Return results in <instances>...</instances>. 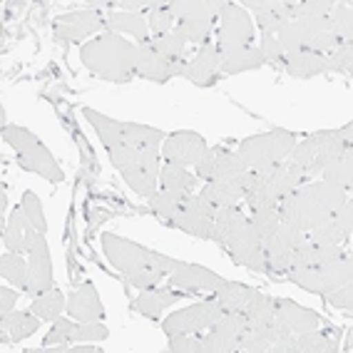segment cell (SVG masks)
I'll use <instances>...</instances> for the list:
<instances>
[{
  "mask_svg": "<svg viewBox=\"0 0 353 353\" xmlns=\"http://www.w3.org/2000/svg\"><path fill=\"white\" fill-rule=\"evenodd\" d=\"M296 132L284 130V127H274V130H266V132L244 137L234 152L239 154L246 170L266 172L284 162L291 154V150L296 147Z\"/></svg>",
  "mask_w": 353,
  "mask_h": 353,
  "instance_id": "obj_8",
  "label": "cell"
},
{
  "mask_svg": "<svg viewBox=\"0 0 353 353\" xmlns=\"http://www.w3.org/2000/svg\"><path fill=\"white\" fill-rule=\"evenodd\" d=\"M341 252H343V249H341L339 244H323V241L303 236V241L296 246V252H294L291 269H306V266L323 264V261H328V259L339 256Z\"/></svg>",
  "mask_w": 353,
  "mask_h": 353,
  "instance_id": "obj_34",
  "label": "cell"
},
{
  "mask_svg": "<svg viewBox=\"0 0 353 353\" xmlns=\"http://www.w3.org/2000/svg\"><path fill=\"white\" fill-rule=\"evenodd\" d=\"M105 30V15L100 13V8H82V10H72V13L57 15L55 20V40L63 48H70L75 43H88L95 35Z\"/></svg>",
  "mask_w": 353,
  "mask_h": 353,
  "instance_id": "obj_14",
  "label": "cell"
},
{
  "mask_svg": "<svg viewBox=\"0 0 353 353\" xmlns=\"http://www.w3.org/2000/svg\"><path fill=\"white\" fill-rule=\"evenodd\" d=\"M353 147V125H343L341 130H319V132L309 134L296 142V147L291 150L286 159L294 162L306 172L309 179L321 176L326 170V164H331L341 152Z\"/></svg>",
  "mask_w": 353,
  "mask_h": 353,
  "instance_id": "obj_6",
  "label": "cell"
},
{
  "mask_svg": "<svg viewBox=\"0 0 353 353\" xmlns=\"http://www.w3.org/2000/svg\"><path fill=\"white\" fill-rule=\"evenodd\" d=\"M152 45H154V50L162 52L164 57H170L174 63L184 60V52H187V40L179 30H172L167 35H159V38H152Z\"/></svg>",
  "mask_w": 353,
  "mask_h": 353,
  "instance_id": "obj_45",
  "label": "cell"
},
{
  "mask_svg": "<svg viewBox=\"0 0 353 353\" xmlns=\"http://www.w3.org/2000/svg\"><path fill=\"white\" fill-rule=\"evenodd\" d=\"M291 284H296L299 289L316 294V296H326L331 291H336L339 286L353 281V261L351 254L341 252L339 256L328 259L323 264L306 266V269H291L286 276Z\"/></svg>",
  "mask_w": 353,
  "mask_h": 353,
  "instance_id": "obj_10",
  "label": "cell"
},
{
  "mask_svg": "<svg viewBox=\"0 0 353 353\" xmlns=\"http://www.w3.org/2000/svg\"><path fill=\"white\" fill-rule=\"evenodd\" d=\"M187 196L184 192H170V190H159L154 196L147 199V209H150L152 214H157L159 219L164 221H172L176 216V212L184 207L187 202Z\"/></svg>",
  "mask_w": 353,
  "mask_h": 353,
  "instance_id": "obj_39",
  "label": "cell"
},
{
  "mask_svg": "<svg viewBox=\"0 0 353 353\" xmlns=\"http://www.w3.org/2000/svg\"><path fill=\"white\" fill-rule=\"evenodd\" d=\"M0 276L15 289L26 291L28 286V259L26 254L6 252L0 256Z\"/></svg>",
  "mask_w": 353,
  "mask_h": 353,
  "instance_id": "obj_40",
  "label": "cell"
},
{
  "mask_svg": "<svg viewBox=\"0 0 353 353\" xmlns=\"http://www.w3.org/2000/svg\"><path fill=\"white\" fill-rule=\"evenodd\" d=\"M284 70L291 77L311 80L316 75H328L331 72V63H328V55H321V52H314V50H301L286 55Z\"/></svg>",
  "mask_w": 353,
  "mask_h": 353,
  "instance_id": "obj_32",
  "label": "cell"
},
{
  "mask_svg": "<svg viewBox=\"0 0 353 353\" xmlns=\"http://www.w3.org/2000/svg\"><path fill=\"white\" fill-rule=\"evenodd\" d=\"M40 316H35L30 309L28 311H10V314L0 316V336H3V343H10V341H26L28 336H32L40 328Z\"/></svg>",
  "mask_w": 353,
  "mask_h": 353,
  "instance_id": "obj_33",
  "label": "cell"
},
{
  "mask_svg": "<svg viewBox=\"0 0 353 353\" xmlns=\"http://www.w3.org/2000/svg\"><path fill=\"white\" fill-rule=\"evenodd\" d=\"M306 182H311L306 172L294 162H289V159H284L272 170L254 172L252 182L246 184L244 190V204L249 207V212L279 207L284 196H289L291 192L299 190Z\"/></svg>",
  "mask_w": 353,
  "mask_h": 353,
  "instance_id": "obj_5",
  "label": "cell"
},
{
  "mask_svg": "<svg viewBox=\"0 0 353 353\" xmlns=\"http://www.w3.org/2000/svg\"><path fill=\"white\" fill-rule=\"evenodd\" d=\"M239 6L254 18L259 32H276L284 23L294 20L299 3L294 0H244Z\"/></svg>",
  "mask_w": 353,
  "mask_h": 353,
  "instance_id": "obj_22",
  "label": "cell"
},
{
  "mask_svg": "<svg viewBox=\"0 0 353 353\" xmlns=\"http://www.w3.org/2000/svg\"><path fill=\"white\" fill-rule=\"evenodd\" d=\"M207 150V139L199 132H194V130H176V132H170L164 137L159 154H162V162L179 164V167H190L192 170Z\"/></svg>",
  "mask_w": 353,
  "mask_h": 353,
  "instance_id": "obj_17",
  "label": "cell"
},
{
  "mask_svg": "<svg viewBox=\"0 0 353 353\" xmlns=\"http://www.w3.org/2000/svg\"><path fill=\"white\" fill-rule=\"evenodd\" d=\"M306 234L296 227L289 224H279L276 232L264 239V274L272 281H286L291 272V261H294V252L296 246L303 241Z\"/></svg>",
  "mask_w": 353,
  "mask_h": 353,
  "instance_id": "obj_12",
  "label": "cell"
},
{
  "mask_svg": "<svg viewBox=\"0 0 353 353\" xmlns=\"http://www.w3.org/2000/svg\"><path fill=\"white\" fill-rule=\"evenodd\" d=\"M80 60L100 80L127 85L134 77L137 45L112 32H100L85 45H80Z\"/></svg>",
  "mask_w": 353,
  "mask_h": 353,
  "instance_id": "obj_2",
  "label": "cell"
},
{
  "mask_svg": "<svg viewBox=\"0 0 353 353\" xmlns=\"http://www.w3.org/2000/svg\"><path fill=\"white\" fill-rule=\"evenodd\" d=\"M214 241H219L234 259V264L249 272L264 274V241L254 232L249 214L241 207L219 209L214 216Z\"/></svg>",
  "mask_w": 353,
  "mask_h": 353,
  "instance_id": "obj_3",
  "label": "cell"
},
{
  "mask_svg": "<svg viewBox=\"0 0 353 353\" xmlns=\"http://www.w3.org/2000/svg\"><path fill=\"white\" fill-rule=\"evenodd\" d=\"M18 291L15 286H10L6 281V284L0 286V314H10V311H15V306H18Z\"/></svg>",
  "mask_w": 353,
  "mask_h": 353,
  "instance_id": "obj_53",
  "label": "cell"
},
{
  "mask_svg": "<svg viewBox=\"0 0 353 353\" xmlns=\"http://www.w3.org/2000/svg\"><path fill=\"white\" fill-rule=\"evenodd\" d=\"M184 63H187V57L174 63L170 57H164L162 52L154 50V45H152V38L147 43H139L137 45V60H134V75L142 77L147 82H170L172 77L182 75Z\"/></svg>",
  "mask_w": 353,
  "mask_h": 353,
  "instance_id": "obj_18",
  "label": "cell"
},
{
  "mask_svg": "<svg viewBox=\"0 0 353 353\" xmlns=\"http://www.w3.org/2000/svg\"><path fill=\"white\" fill-rule=\"evenodd\" d=\"M172 286L187 291V294H212L221 284V276L202 264H190V261H179L176 259L174 269L167 276Z\"/></svg>",
  "mask_w": 353,
  "mask_h": 353,
  "instance_id": "obj_23",
  "label": "cell"
},
{
  "mask_svg": "<svg viewBox=\"0 0 353 353\" xmlns=\"http://www.w3.org/2000/svg\"><path fill=\"white\" fill-rule=\"evenodd\" d=\"M65 314L75 321H102L105 319V303H102L100 294L90 281L80 286H72L68 291V306H65Z\"/></svg>",
  "mask_w": 353,
  "mask_h": 353,
  "instance_id": "obj_24",
  "label": "cell"
},
{
  "mask_svg": "<svg viewBox=\"0 0 353 353\" xmlns=\"http://www.w3.org/2000/svg\"><path fill=\"white\" fill-rule=\"evenodd\" d=\"M328 63H331V72H339V75H351L353 68V43L339 45L331 55H328Z\"/></svg>",
  "mask_w": 353,
  "mask_h": 353,
  "instance_id": "obj_51",
  "label": "cell"
},
{
  "mask_svg": "<svg viewBox=\"0 0 353 353\" xmlns=\"http://www.w3.org/2000/svg\"><path fill=\"white\" fill-rule=\"evenodd\" d=\"M108 157L112 167L122 174L127 187L142 199H150L159 192V172H162V154L159 150H142V147L120 145L110 147Z\"/></svg>",
  "mask_w": 353,
  "mask_h": 353,
  "instance_id": "obj_4",
  "label": "cell"
},
{
  "mask_svg": "<svg viewBox=\"0 0 353 353\" xmlns=\"http://www.w3.org/2000/svg\"><path fill=\"white\" fill-rule=\"evenodd\" d=\"M219 68L221 75H241V72H254L264 68V57L256 45H244V48H219Z\"/></svg>",
  "mask_w": 353,
  "mask_h": 353,
  "instance_id": "obj_30",
  "label": "cell"
},
{
  "mask_svg": "<svg viewBox=\"0 0 353 353\" xmlns=\"http://www.w3.org/2000/svg\"><path fill=\"white\" fill-rule=\"evenodd\" d=\"M77 323H80V321L70 319V316H60V319H55V321H52V328L48 331V336H43V346L45 348L68 346L70 341H75Z\"/></svg>",
  "mask_w": 353,
  "mask_h": 353,
  "instance_id": "obj_43",
  "label": "cell"
},
{
  "mask_svg": "<svg viewBox=\"0 0 353 353\" xmlns=\"http://www.w3.org/2000/svg\"><path fill=\"white\" fill-rule=\"evenodd\" d=\"M323 299H326L328 306H334V309L351 311V306H353V281H348V284L339 286V289L331 291V294H326Z\"/></svg>",
  "mask_w": 353,
  "mask_h": 353,
  "instance_id": "obj_52",
  "label": "cell"
},
{
  "mask_svg": "<svg viewBox=\"0 0 353 353\" xmlns=\"http://www.w3.org/2000/svg\"><path fill=\"white\" fill-rule=\"evenodd\" d=\"M105 32H112V35H132V38H137V45L147 43L152 38L145 13H130V10H120V8H114L112 13L105 15Z\"/></svg>",
  "mask_w": 353,
  "mask_h": 353,
  "instance_id": "obj_31",
  "label": "cell"
},
{
  "mask_svg": "<svg viewBox=\"0 0 353 353\" xmlns=\"http://www.w3.org/2000/svg\"><path fill=\"white\" fill-rule=\"evenodd\" d=\"M147 28H150L152 38H159V35H167V32L174 30L176 20L170 10V3H152V8L145 13Z\"/></svg>",
  "mask_w": 353,
  "mask_h": 353,
  "instance_id": "obj_42",
  "label": "cell"
},
{
  "mask_svg": "<svg viewBox=\"0 0 353 353\" xmlns=\"http://www.w3.org/2000/svg\"><path fill=\"white\" fill-rule=\"evenodd\" d=\"M249 219H252L254 232L259 234V239H261V241L269 239V236H272V234L279 229V224H281V216H279V209L276 207L249 212Z\"/></svg>",
  "mask_w": 353,
  "mask_h": 353,
  "instance_id": "obj_46",
  "label": "cell"
},
{
  "mask_svg": "<svg viewBox=\"0 0 353 353\" xmlns=\"http://www.w3.org/2000/svg\"><path fill=\"white\" fill-rule=\"evenodd\" d=\"M167 348L172 353H204L199 334H172L167 336Z\"/></svg>",
  "mask_w": 353,
  "mask_h": 353,
  "instance_id": "obj_50",
  "label": "cell"
},
{
  "mask_svg": "<svg viewBox=\"0 0 353 353\" xmlns=\"http://www.w3.org/2000/svg\"><path fill=\"white\" fill-rule=\"evenodd\" d=\"M65 306H68V294H63V291L55 289V286L30 301V311L35 316H40L43 321H55V319H60Z\"/></svg>",
  "mask_w": 353,
  "mask_h": 353,
  "instance_id": "obj_38",
  "label": "cell"
},
{
  "mask_svg": "<svg viewBox=\"0 0 353 353\" xmlns=\"http://www.w3.org/2000/svg\"><path fill=\"white\" fill-rule=\"evenodd\" d=\"M256 291L259 289L241 284V281H229V279H221V284L212 291V296L221 303V309H224V311H244L246 303L252 301Z\"/></svg>",
  "mask_w": 353,
  "mask_h": 353,
  "instance_id": "obj_35",
  "label": "cell"
},
{
  "mask_svg": "<svg viewBox=\"0 0 353 353\" xmlns=\"http://www.w3.org/2000/svg\"><path fill=\"white\" fill-rule=\"evenodd\" d=\"M219 45L214 40H209V43L199 45L196 52L192 57H187V63H184L182 70V77L196 85V88H212L216 85L221 77V68H219Z\"/></svg>",
  "mask_w": 353,
  "mask_h": 353,
  "instance_id": "obj_21",
  "label": "cell"
},
{
  "mask_svg": "<svg viewBox=\"0 0 353 353\" xmlns=\"http://www.w3.org/2000/svg\"><path fill=\"white\" fill-rule=\"evenodd\" d=\"M274 323L279 331L291 336L309 334L321 328V314L314 309H306L301 303L291 301V299H274Z\"/></svg>",
  "mask_w": 353,
  "mask_h": 353,
  "instance_id": "obj_19",
  "label": "cell"
},
{
  "mask_svg": "<svg viewBox=\"0 0 353 353\" xmlns=\"http://www.w3.org/2000/svg\"><path fill=\"white\" fill-rule=\"evenodd\" d=\"M38 234L40 232L32 227L30 219H28L26 212H23L18 204V207L10 212V216H8V221H6V229H3V246H6V252L28 254Z\"/></svg>",
  "mask_w": 353,
  "mask_h": 353,
  "instance_id": "obj_28",
  "label": "cell"
},
{
  "mask_svg": "<svg viewBox=\"0 0 353 353\" xmlns=\"http://www.w3.org/2000/svg\"><path fill=\"white\" fill-rule=\"evenodd\" d=\"M20 209L26 212V216L30 219V224L38 229L40 234H48V219H45V209L43 202L38 199V194L32 190H26L20 196Z\"/></svg>",
  "mask_w": 353,
  "mask_h": 353,
  "instance_id": "obj_47",
  "label": "cell"
},
{
  "mask_svg": "<svg viewBox=\"0 0 353 353\" xmlns=\"http://www.w3.org/2000/svg\"><path fill=\"white\" fill-rule=\"evenodd\" d=\"M100 246H102L105 259H108L110 264H112L122 276L130 272H137V269H142V266L152 264V249L137 244V241L125 239V236H117V234H112V232L102 234Z\"/></svg>",
  "mask_w": 353,
  "mask_h": 353,
  "instance_id": "obj_16",
  "label": "cell"
},
{
  "mask_svg": "<svg viewBox=\"0 0 353 353\" xmlns=\"http://www.w3.org/2000/svg\"><path fill=\"white\" fill-rule=\"evenodd\" d=\"M196 184H199V179H196L194 170H190V167H179V164L162 162V172H159V190L194 194Z\"/></svg>",
  "mask_w": 353,
  "mask_h": 353,
  "instance_id": "obj_36",
  "label": "cell"
},
{
  "mask_svg": "<svg viewBox=\"0 0 353 353\" xmlns=\"http://www.w3.org/2000/svg\"><path fill=\"white\" fill-rule=\"evenodd\" d=\"M224 3L221 0H170V10L176 20V30L182 32L187 45H204L212 40L216 18Z\"/></svg>",
  "mask_w": 353,
  "mask_h": 353,
  "instance_id": "obj_9",
  "label": "cell"
},
{
  "mask_svg": "<svg viewBox=\"0 0 353 353\" xmlns=\"http://www.w3.org/2000/svg\"><path fill=\"white\" fill-rule=\"evenodd\" d=\"M110 339V328L102 321H85L77 323L75 343H102Z\"/></svg>",
  "mask_w": 353,
  "mask_h": 353,
  "instance_id": "obj_49",
  "label": "cell"
},
{
  "mask_svg": "<svg viewBox=\"0 0 353 353\" xmlns=\"http://www.w3.org/2000/svg\"><path fill=\"white\" fill-rule=\"evenodd\" d=\"M336 10H339V0H301L294 20L311 35L331 32L336 23Z\"/></svg>",
  "mask_w": 353,
  "mask_h": 353,
  "instance_id": "obj_25",
  "label": "cell"
},
{
  "mask_svg": "<svg viewBox=\"0 0 353 353\" xmlns=\"http://www.w3.org/2000/svg\"><path fill=\"white\" fill-rule=\"evenodd\" d=\"M348 196H351V192L341 190L336 184H328L323 179H311V182L301 184L299 190L291 192L289 196H284L276 209L284 224L309 234L311 229L336 216V212L343 207Z\"/></svg>",
  "mask_w": 353,
  "mask_h": 353,
  "instance_id": "obj_1",
  "label": "cell"
},
{
  "mask_svg": "<svg viewBox=\"0 0 353 353\" xmlns=\"http://www.w3.org/2000/svg\"><path fill=\"white\" fill-rule=\"evenodd\" d=\"M259 52L264 57V65L274 70H284V60H286V52L279 43L276 32H259Z\"/></svg>",
  "mask_w": 353,
  "mask_h": 353,
  "instance_id": "obj_44",
  "label": "cell"
},
{
  "mask_svg": "<svg viewBox=\"0 0 353 353\" xmlns=\"http://www.w3.org/2000/svg\"><path fill=\"white\" fill-rule=\"evenodd\" d=\"M192 170L199 182H229L241 190H246V184L252 182L254 176V172L244 167L239 154L224 150V147H209Z\"/></svg>",
  "mask_w": 353,
  "mask_h": 353,
  "instance_id": "obj_11",
  "label": "cell"
},
{
  "mask_svg": "<svg viewBox=\"0 0 353 353\" xmlns=\"http://www.w3.org/2000/svg\"><path fill=\"white\" fill-rule=\"evenodd\" d=\"M219 30H216V45L219 48H244L256 45V26L254 18L246 13L239 3H224L219 13Z\"/></svg>",
  "mask_w": 353,
  "mask_h": 353,
  "instance_id": "obj_15",
  "label": "cell"
},
{
  "mask_svg": "<svg viewBox=\"0 0 353 353\" xmlns=\"http://www.w3.org/2000/svg\"><path fill=\"white\" fill-rule=\"evenodd\" d=\"M321 179L328 184H336L341 190L351 192L353 184V147L343 150L339 157L334 159L331 164H326V170L321 172Z\"/></svg>",
  "mask_w": 353,
  "mask_h": 353,
  "instance_id": "obj_37",
  "label": "cell"
},
{
  "mask_svg": "<svg viewBox=\"0 0 353 353\" xmlns=\"http://www.w3.org/2000/svg\"><path fill=\"white\" fill-rule=\"evenodd\" d=\"M194 199L199 202V207H202L204 212L216 216L219 209L241 207V202H244V190L229 182H204L202 190L194 192Z\"/></svg>",
  "mask_w": 353,
  "mask_h": 353,
  "instance_id": "obj_27",
  "label": "cell"
},
{
  "mask_svg": "<svg viewBox=\"0 0 353 353\" xmlns=\"http://www.w3.org/2000/svg\"><path fill=\"white\" fill-rule=\"evenodd\" d=\"M224 314L221 303L214 296L202 299V301L184 306L179 311H172L167 319L162 321V331L167 336L172 334H204L207 328H212V323Z\"/></svg>",
  "mask_w": 353,
  "mask_h": 353,
  "instance_id": "obj_13",
  "label": "cell"
},
{
  "mask_svg": "<svg viewBox=\"0 0 353 353\" xmlns=\"http://www.w3.org/2000/svg\"><path fill=\"white\" fill-rule=\"evenodd\" d=\"M3 142L15 150V162L20 170L43 176L50 184H60L65 179L63 167L35 132L20 125H3Z\"/></svg>",
  "mask_w": 353,
  "mask_h": 353,
  "instance_id": "obj_7",
  "label": "cell"
},
{
  "mask_svg": "<svg viewBox=\"0 0 353 353\" xmlns=\"http://www.w3.org/2000/svg\"><path fill=\"white\" fill-rule=\"evenodd\" d=\"M162 279H167L164 276L159 269H154V266H142V269H137V272H130V274H125V281L132 289H139V291H145V289H152V286H159L162 284Z\"/></svg>",
  "mask_w": 353,
  "mask_h": 353,
  "instance_id": "obj_48",
  "label": "cell"
},
{
  "mask_svg": "<svg viewBox=\"0 0 353 353\" xmlns=\"http://www.w3.org/2000/svg\"><path fill=\"white\" fill-rule=\"evenodd\" d=\"M182 299H187V291L176 289V286L167 284V286H152L145 289L134 301V311L142 314L145 319H157L162 311H167L170 306L179 303Z\"/></svg>",
  "mask_w": 353,
  "mask_h": 353,
  "instance_id": "obj_29",
  "label": "cell"
},
{
  "mask_svg": "<svg viewBox=\"0 0 353 353\" xmlns=\"http://www.w3.org/2000/svg\"><path fill=\"white\" fill-rule=\"evenodd\" d=\"M241 314L246 319V326H266V323H274V296H269L264 291H256Z\"/></svg>",
  "mask_w": 353,
  "mask_h": 353,
  "instance_id": "obj_41",
  "label": "cell"
},
{
  "mask_svg": "<svg viewBox=\"0 0 353 353\" xmlns=\"http://www.w3.org/2000/svg\"><path fill=\"white\" fill-rule=\"evenodd\" d=\"M28 256V286L26 294L28 296H40L45 291L52 289V256H50V246L45 234H38L35 241H32Z\"/></svg>",
  "mask_w": 353,
  "mask_h": 353,
  "instance_id": "obj_20",
  "label": "cell"
},
{
  "mask_svg": "<svg viewBox=\"0 0 353 353\" xmlns=\"http://www.w3.org/2000/svg\"><path fill=\"white\" fill-rule=\"evenodd\" d=\"M170 224H174L176 229H182L184 234H190V236H194V239L214 241V216L199 207L194 194L187 196L184 207L176 212V216L170 221Z\"/></svg>",
  "mask_w": 353,
  "mask_h": 353,
  "instance_id": "obj_26",
  "label": "cell"
}]
</instances>
